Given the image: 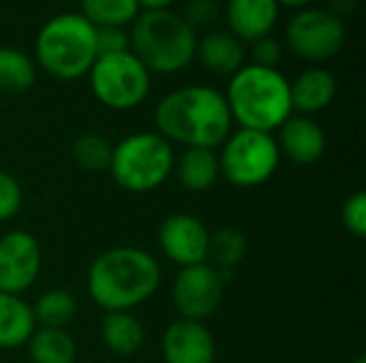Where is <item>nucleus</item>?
Masks as SVG:
<instances>
[{
	"label": "nucleus",
	"mask_w": 366,
	"mask_h": 363,
	"mask_svg": "<svg viewBox=\"0 0 366 363\" xmlns=\"http://www.w3.org/2000/svg\"><path fill=\"white\" fill-rule=\"evenodd\" d=\"M225 96L212 86H184L167 92L154 107L157 133L184 148H219L232 133Z\"/></svg>",
	"instance_id": "obj_1"
},
{
	"label": "nucleus",
	"mask_w": 366,
	"mask_h": 363,
	"mask_svg": "<svg viewBox=\"0 0 366 363\" xmlns=\"http://www.w3.org/2000/svg\"><path fill=\"white\" fill-rule=\"evenodd\" d=\"M161 285L159 261L135 246L101 252L88 270V295L105 312H129L148 302Z\"/></svg>",
	"instance_id": "obj_2"
},
{
	"label": "nucleus",
	"mask_w": 366,
	"mask_h": 363,
	"mask_svg": "<svg viewBox=\"0 0 366 363\" xmlns=\"http://www.w3.org/2000/svg\"><path fill=\"white\" fill-rule=\"evenodd\" d=\"M232 120L240 128L272 133L294 113L290 81L279 68L244 64L229 77L227 92L223 94Z\"/></svg>",
	"instance_id": "obj_3"
},
{
	"label": "nucleus",
	"mask_w": 366,
	"mask_h": 363,
	"mask_svg": "<svg viewBox=\"0 0 366 363\" xmlns=\"http://www.w3.org/2000/svg\"><path fill=\"white\" fill-rule=\"evenodd\" d=\"M197 32L182 15L165 11H142L129 28V49L148 73L174 75L195 60Z\"/></svg>",
	"instance_id": "obj_4"
},
{
	"label": "nucleus",
	"mask_w": 366,
	"mask_h": 363,
	"mask_svg": "<svg viewBox=\"0 0 366 363\" xmlns=\"http://www.w3.org/2000/svg\"><path fill=\"white\" fill-rule=\"evenodd\" d=\"M34 58L47 75L73 81L92 68L97 53V28L79 13H60L47 19L34 41Z\"/></svg>",
	"instance_id": "obj_5"
},
{
	"label": "nucleus",
	"mask_w": 366,
	"mask_h": 363,
	"mask_svg": "<svg viewBox=\"0 0 366 363\" xmlns=\"http://www.w3.org/2000/svg\"><path fill=\"white\" fill-rule=\"evenodd\" d=\"M174 150L159 133H133L112 150L109 173L127 193H150L174 171Z\"/></svg>",
	"instance_id": "obj_6"
},
{
	"label": "nucleus",
	"mask_w": 366,
	"mask_h": 363,
	"mask_svg": "<svg viewBox=\"0 0 366 363\" xmlns=\"http://www.w3.org/2000/svg\"><path fill=\"white\" fill-rule=\"evenodd\" d=\"M221 175L240 188H253L268 182L281 163V152L272 133L238 128L221 143Z\"/></svg>",
	"instance_id": "obj_7"
},
{
	"label": "nucleus",
	"mask_w": 366,
	"mask_h": 363,
	"mask_svg": "<svg viewBox=\"0 0 366 363\" xmlns=\"http://www.w3.org/2000/svg\"><path fill=\"white\" fill-rule=\"evenodd\" d=\"M94 98L116 111H129L142 105L150 94L148 68L129 51L99 56L88 71Z\"/></svg>",
	"instance_id": "obj_8"
},
{
	"label": "nucleus",
	"mask_w": 366,
	"mask_h": 363,
	"mask_svg": "<svg viewBox=\"0 0 366 363\" xmlns=\"http://www.w3.org/2000/svg\"><path fill=\"white\" fill-rule=\"evenodd\" d=\"M345 24L328 9L307 6L292 15L285 28L287 47L302 60L320 64L335 58L345 45Z\"/></svg>",
	"instance_id": "obj_9"
},
{
	"label": "nucleus",
	"mask_w": 366,
	"mask_h": 363,
	"mask_svg": "<svg viewBox=\"0 0 366 363\" xmlns=\"http://www.w3.org/2000/svg\"><path fill=\"white\" fill-rule=\"evenodd\" d=\"M223 285L225 278L210 263L180 267L172 289V300L180 319L202 323L212 317L221 306Z\"/></svg>",
	"instance_id": "obj_10"
},
{
	"label": "nucleus",
	"mask_w": 366,
	"mask_h": 363,
	"mask_svg": "<svg viewBox=\"0 0 366 363\" xmlns=\"http://www.w3.org/2000/svg\"><path fill=\"white\" fill-rule=\"evenodd\" d=\"M43 265L41 246L28 231H9L0 237V293L21 295L28 291Z\"/></svg>",
	"instance_id": "obj_11"
},
{
	"label": "nucleus",
	"mask_w": 366,
	"mask_h": 363,
	"mask_svg": "<svg viewBox=\"0 0 366 363\" xmlns=\"http://www.w3.org/2000/svg\"><path fill=\"white\" fill-rule=\"evenodd\" d=\"M210 231L191 214H172L159 227V248L178 267L206 263Z\"/></svg>",
	"instance_id": "obj_12"
},
{
	"label": "nucleus",
	"mask_w": 366,
	"mask_h": 363,
	"mask_svg": "<svg viewBox=\"0 0 366 363\" xmlns=\"http://www.w3.org/2000/svg\"><path fill=\"white\" fill-rule=\"evenodd\" d=\"M163 359L165 363H212L217 357V344L210 329L199 321L178 319L163 334Z\"/></svg>",
	"instance_id": "obj_13"
},
{
	"label": "nucleus",
	"mask_w": 366,
	"mask_h": 363,
	"mask_svg": "<svg viewBox=\"0 0 366 363\" xmlns=\"http://www.w3.org/2000/svg\"><path fill=\"white\" fill-rule=\"evenodd\" d=\"M279 152L296 165H315L326 152V133L311 116H290L279 126Z\"/></svg>",
	"instance_id": "obj_14"
},
{
	"label": "nucleus",
	"mask_w": 366,
	"mask_h": 363,
	"mask_svg": "<svg viewBox=\"0 0 366 363\" xmlns=\"http://www.w3.org/2000/svg\"><path fill=\"white\" fill-rule=\"evenodd\" d=\"M279 9L274 0H229L225 6L227 32L249 45L270 36L279 21Z\"/></svg>",
	"instance_id": "obj_15"
},
{
	"label": "nucleus",
	"mask_w": 366,
	"mask_h": 363,
	"mask_svg": "<svg viewBox=\"0 0 366 363\" xmlns=\"http://www.w3.org/2000/svg\"><path fill=\"white\" fill-rule=\"evenodd\" d=\"M195 58L199 64L219 77H232L247 64L244 43L238 41L227 30H208L202 39H197Z\"/></svg>",
	"instance_id": "obj_16"
},
{
	"label": "nucleus",
	"mask_w": 366,
	"mask_h": 363,
	"mask_svg": "<svg viewBox=\"0 0 366 363\" xmlns=\"http://www.w3.org/2000/svg\"><path fill=\"white\" fill-rule=\"evenodd\" d=\"M292 109L300 116L324 111L337 96V79L324 66H309L290 81Z\"/></svg>",
	"instance_id": "obj_17"
},
{
	"label": "nucleus",
	"mask_w": 366,
	"mask_h": 363,
	"mask_svg": "<svg viewBox=\"0 0 366 363\" xmlns=\"http://www.w3.org/2000/svg\"><path fill=\"white\" fill-rule=\"evenodd\" d=\"M34 329L32 306L26 304L21 295L0 293V349L13 351L28 344Z\"/></svg>",
	"instance_id": "obj_18"
},
{
	"label": "nucleus",
	"mask_w": 366,
	"mask_h": 363,
	"mask_svg": "<svg viewBox=\"0 0 366 363\" xmlns=\"http://www.w3.org/2000/svg\"><path fill=\"white\" fill-rule=\"evenodd\" d=\"M176 173H178L182 188H187L189 193H204L212 188L217 180L221 178L219 156L214 154V150L187 148L182 156L178 158Z\"/></svg>",
	"instance_id": "obj_19"
},
{
	"label": "nucleus",
	"mask_w": 366,
	"mask_h": 363,
	"mask_svg": "<svg viewBox=\"0 0 366 363\" xmlns=\"http://www.w3.org/2000/svg\"><path fill=\"white\" fill-rule=\"evenodd\" d=\"M101 338L114 355L131 357L144 347L146 334L131 312H105L101 321Z\"/></svg>",
	"instance_id": "obj_20"
},
{
	"label": "nucleus",
	"mask_w": 366,
	"mask_h": 363,
	"mask_svg": "<svg viewBox=\"0 0 366 363\" xmlns=\"http://www.w3.org/2000/svg\"><path fill=\"white\" fill-rule=\"evenodd\" d=\"M247 250H249L247 233L238 227L227 225V227H221L214 233H210L206 263H210L225 278L227 272H232L234 267L240 265Z\"/></svg>",
	"instance_id": "obj_21"
},
{
	"label": "nucleus",
	"mask_w": 366,
	"mask_h": 363,
	"mask_svg": "<svg viewBox=\"0 0 366 363\" xmlns=\"http://www.w3.org/2000/svg\"><path fill=\"white\" fill-rule=\"evenodd\" d=\"M32 363H75L77 347L64 329L39 327L28 340Z\"/></svg>",
	"instance_id": "obj_22"
},
{
	"label": "nucleus",
	"mask_w": 366,
	"mask_h": 363,
	"mask_svg": "<svg viewBox=\"0 0 366 363\" xmlns=\"http://www.w3.org/2000/svg\"><path fill=\"white\" fill-rule=\"evenodd\" d=\"M34 323L49 329H64L77 317V302L66 289H49L32 306Z\"/></svg>",
	"instance_id": "obj_23"
},
{
	"label": "nucleus",
	"mask_w": 366,
	"mask_h": 363,
	"mask_svg": "<svg viewBox=\"0 0 366 363\" xmlns=\"http://www.w3.org/2000/svg\"><path fill=\"white\" fill-rule=\"evenodd\" d=\"M79 6L94 28H127L142 13L137 0H79Z\"/></svg>",
	"instance_id": "obj_24"
},
{
	"label": "nucleus",
	"mask_w": 366,
	"mask_h": 363,
	"mask_svg": "<svg viewBox=\"0 0 366 363\" xmlns=\"http://www.w3.org/2000/svg\"><path fill=\"white\" fill-rule=\"evenodd\" d=\"M36 79L34 60L15 47H0V92L21 94Z\"/></svg>",
	"instance_id": "obj_25"
},
{
	"label": "nucleus",
	"mask_w": 366,
	"mask_h": 363,
	"mask_svg": "<svg viewBox=\"0 0 366 363\" xmlns=\"http://www.w3.org/2000/svg\"><path fill=\"white\" fill-rule=\"evenodd\" d=\"M114 145L99 133H84L71 145L73 160L90 173H101L109 169Z\"/></svg>",
	"instance_id": "obj_26"
},
{
	"label": "nucleus",
	"mask_w": 366,
	"mask_h": 363,
	"mask_svg": "<svg viewBox=\"0 0 366 363\" xmlns=\"http://www.w3.org/2000/svg\"><path fill=\"white\" fill-rule=\"evenodd\" d=\"M221 17V4L217 0H189L182 13V19L197 32L210 30Z\"/></svg>",
	"instance_id": "obj_27"
},
{
	"label": "nucleus",
	"mask_w": 366,
	"mask_h": 363,
	"mask_svg": "<svg viewBox=\"0 0 366 363\" xmlns=\"http://www.w3.org/2000/svg\"><path fill=\"white\" fill-rule=\"evenodd\" d=\"M21 186L19 182L6 173V171H0V223H6L11 220L19 208H21Z\"/></svg>",
	"instance_id": "obj_28"
},
{
	"label": "nucleus",
	"mask_w": 366,
	"mask_h": 363,
	"mask_svg": "<svg viewBox=\"0 0 366 363\" xmlns=\"http://www.w3.org/2000/svg\"><path fill=\"white\" fill-rule=\"evenodd\" d=\"M343 225L350 233H354L356 237H365L366 235V195L365 193H356L352 195L341 212Z\"/></svg>",
	"instance_id": "obj_29"
},
{
	"label": "nucleus",
	"mask_w": 366,
	"mask_h": 363,
	"mask_svg": "<svg viewBox=\"0 0 366 363\" xmlns=\"http://www.w3.org/2000/svg\"><path fill=\"white\" fill-rule=\"evenodd\" d=\"M251 64L277 68L283 58V45L274 36H264L255 43H251Z\"/></svg>",
	"instance_id": "obj_30"
},
{
	"label": "nucleus",
	"mask_w": 366,
	"mask_h": 363,
	"mask_svg": "<svg viewBox=\"0 0 366 363\" xmlns=\"http://www.w3.org/2000/svg\"><path fill=\"white\" fill-rule=\"evenodd\" d=\"M129 51V32L124 28H97V53H122Z\"/></svg>",
	"instance_id": "obj_31"
},
{
	"label": "nucleus",
	"mask_w": 366,
	"mask_h": 363,
	"mask_svg": "<svg viewBox=\"0 0 366 363\" xmlns=\"http://www.w3.org/2000/svg\"><path fill=\"white\" fill-rule=\"evenodd\" d=\"M356 9V0H330V9L337 17L345 15V13H354Z\"/></svg>",
	"instance_id": "obj_32"
},
{
	"label": "nucleus",
	"mask_w": 366,
	"mask_h": 363,
	"mask_svg": "<svg viewBox=\"0 0 366 363\" xmlns=\"http://www.w3.org/2000/svg\"><path fill=\"white\" fill-rule=\"evenodd\" d=\"M137 2H139V9H144V11H165L176 0H137Z\"/></svg>",
	"instance_id": "obj_33"
},
{
	"label": "nucleus",
	"mask_w": 366,
	"mask_h": 363,
	"mask_svg": "<svg viewBox=\"0 0 366 363\" xmlns=\"http://www.w3.org/2000/svg\"><path fill=\"white\" fill-rule=\"evenodd\" d=\"M279 6H287V9H294V11H300V9H307L311 6L313 0H274Z\"/></svg>",
	"instance_id": "obj_34"
},
{
	"label": "nucleus",
	"mask_w": 366,
	"mask_h": 363,
	"mask_svg": "<svg viewBox=\"0 0 366 363\" xmlns=\"http://www.w3.org/2000/svg\"><path fill=\"white\" fill-rule=\"evenodd\" d=\"M354 363H366V359H365V357H358V359H356Z\"/></svg>",
	"instance_id": "obj_35"
}]
</instances>
